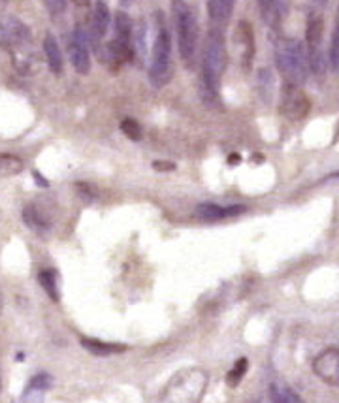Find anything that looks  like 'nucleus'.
Wrapping results in <instances>:
<instances>
[{
	"mask_svg": "<svg viewBox=\"0 0 339 403\" xmlns=\"http://www.w3.org/2000/svg\"><path fill=\"white\" fill-rule=\"evenodd\" d=\"M279 72L283 74L284 81L290 85H303L309 75V57L300 40H283L275 53Z\"/></svg>",
	"mask_w": 339,
	"mask_h": 403,
	"instance_id": "obj_1",
	"label": "nucleus"
},
{
	"mask_svg": "<svg viewBox=\"0 0 339 403\" xmlns=\"http://www.w3.org/2000/svg\"><path fill=\"white\" fill-rule=\"evenodd\" d=\"M224 38L221 31H213L205 38V47H203L202 59V75H203V87L211 96L219 94L221 89L222 70H224Z\"/></svg>",
	"mask_w": 339,
	"mask_h": 403,
	"instance_id": "obj_2",
	"label": "nucleus"
},
{
	"mask_svg": "<svg viewBox=\"0 0 339 403\" xmlns=\"http://www.w3.org/2000/svg\"><path fill=\"white\" fill-rule=\"evenodd\" d=\"M173 17L178 29V45L181 59L191 64L196 57L198 47V21L185 0H173Z\"/></svg>",
	"mask_w": 339,
	"mask_h": 403,
	"instance_id": "obj_3",
	"label": "nucleus"
},
{
	"mask_svg": "<svg viewBox=\"0 0 339 403\" xmlns=\"http://www.w3.org/2000/svg\"><path fill=\"white\" fill-rule=\"evenodd\" d=\"M149 80L154 87H164L168 81L172 80V38L164 25L159 27L154 38Z\"/></svg>",
	"mask_w": 339,
	"mask_h": 403,
	"instance_id": "obj_4",
	"label": "nucleus"
},
{
	"mask_svg": "<svg viewBox=\"0 0 339 403\" xmlns=\"http://www.w3.org/2000/svg\"><path fill=\"white\" fill-rule=\"evenodd\" d=\"M309 110H311V102L308 94L298 85L284 83L283 93H281V113L284 117L289 121H302L303 117H308Z\"/></svg>",
	"mask_w": 339,
	"mask_h": 403,
	"instance_id": "obj_5",
	"label": "nucleus"
},
{
	"mask_svg": "<svg viewBox=\"0 0 339 403\" xmlns=\"http://www.w3.org/2000/svg\"><path fill=\"white\" fill-rule=\"evenodd\" d=\"M313 372L319 379L332 386H339V351L326 349L313 360Z\"/></svg>",
	"mask_w": 339,
	"mask_h": 403,
	"instance_id": "obj_6",
	"label": "nucleus"
},
{
	"mask_svg": "<svg viewBox=\"0 0 339 403\" xmlns=\"http://www.w3.org/2000/svg\"><path fill=\"white\" fill-rule=\"evenodd\" d=\"M70 57H72V66L78 74L85 75L91 70V55H89V36L85 31L78 27L72 34L70 42Z\"/></svg>",
	"mask_w": 339,
	"mask_h": 403,
	"instance_id": "obj_7",
	"label": "nucleus"
},
{
	"mask_svg": "<svg viewBox=\"0 0 339 403\" xmlns=\"http://www.w3.org/2000/svg\"><path fill=\"white\" fill-rule=\"evenodd\" d=\"M245 205H226V207H222V205L217 204H200L194 213H196V217H200L202 221H221V219L241 215V213H245Z\"/></svg>",
	"mask_w": 339,
	"mask_h": 403,
	"instance_id": "obj_8",
	"label": "nucleus"
},
{
	"mask_svg": "<svg viewBox=\"0 0 339 403\" xmlns=\"http://www.w3.org/2000/svg\"><path fill=\"white\" fill-rule=\"evenodd\" d=\"M290 0H259L260 15L270 27H279L289 12Z\"/></svg>",
	"mask_w": 339,
	"mask_h": 403,
	"instance_id": "obj_9",
	"label": "nucleus"
},
{
	"mask_svg": "<svg viewBox=\"0 0 339 403\" xmlns=\"http://www.w3.org/2000/svg\"><path fill=\"white\" fill-rule=\"evenodd\" d=\"M322 38H324V17L319 12H311L305 25V40H308L311 55L321 51Z\"/></svg>",
	"mask_w": 339,
	"mask_h": 403,
	"instance_id": "obj_10",
	"label": "nucleus"
},
{
	"mask_svg": "<svg viewBox=\"0 0 339 403\" xmlns=\"http://www.w3.org/2000/svg\"><path fill=\"white\" fill-rule=\"evenodd\" d=\"M43 53H45V59H48L51 72L55 75H61L62 70H64V62H62L59 42H57V38L53 34H48V36L43 38Z\"/></svg>",
	"mask_w": 339,
	"mask_h": 403,
	"instance_id": "obj_11",
	"label": "nucleus"
},
{
	"mask_svg": "<svg viewBox=\"0 0 339 403\" xmlns=\"http://www.w3.org/2000/svg\"><path fill=\"white\" fill-rule=\"evenodd\" d=\"M236 0H208V15L213 23H226L234 12Z\"/></svg>",
	"mask_w": 339,
	"mask_h": 403,
	"instance_id": "obj_12",
	"label": "nucleus"
},
{
	"mask_svg": "<svg viewBox=\"0 0 339 403\" xmlns=\"http://www.w3.org/2000/svg\"><path fill=\"white\" fill-rule=\"evenodd\" d=\"M81 345H83L87 351H91L93 354H96V356H111V354H119L127 351L124 345L100 342V339H93V337H83V339H81Z\"/></svg>",
	"mask_w": 339,
	"mask_h": 403,
	"instance_id": "obj_13",
	"label": "nucleus"
},
{
	"mask_svg": "<svg viewBox=\"0 0 339 403\" xmlns=\"http://www.w3.org/2000/svg\"><path fill=\"white\" fill-rule=\"evenodd\" d=\"M23 219H25V224L29 228L36 230V232H45L50 228V219L45 217L43 213L36 204H29L23 210Z\"/></svg>",
	"mask_w": 339,
	"mask_h": 403,
	"instance_id": "obj_14",
	"label": "nucleus"
},
{
	"mask_svg": "<svg viewBox=\"0 0 339 403\" xmlns=\"http://www.w3.org/2000/svg\"><path fill=\"white\" fill-rule=\"evenodd\" d=\"M111 15H110V8L106 6L102 0H99L94 4L93 10V36L94 38H102L108 32V27H110Z\"/></svg>",
	"mask_w": 339,
	"mask_h": 403,
	"instance_id": "obj_15",
	"label": "nucleus"
},
{
	"mask_svg": "<svg viewBox=\"0 0 339 403\" xmlns=\"http://www.w3.org/2000/svg\"><path fill=\"white\" fill-rule=\"evenodd\" d=\"M108 57L110 61H113L115 64H121V62L132 61L134 57V47L130 45V42H123V40H111L108 44Z\"/></svg>",
	"mask_w": 339,
	"mask_h": 403,
	"instance_id": "obj_16",
	"label": "nucleus"
},
{
	"mask_svg": "<svg viewBox=\"0 0 339 403\" xmlns=\"http://www.w3.org/2000/svg\"><path fill=\"white\" fill-rule=\"evenodd\" d=\"M23 161L15 155H8V153H0V177H12L23 172Z\"/></svg>",
	"mask_w": 339,
	"mask_h": 403,
	"instance_id": "obj_17",
	"label": "nucleus"
},
{
	"mask_svg": "<svg viewBox=\"0 0 339 403\" xmlns=\"http://www.w3.org/2000/svg\"><path fill=\"white\" fill-rule=\"evenodd\" d=\"M238 38H240L241 42H243V47H245V53H243V61H245V64L251 59H253L254 55V34H253V29H251V25L247 23V21H241L240 27H238Z\"/></svg>",
	"mask_w": 339,
	"mask_h": 403,
	"instance_id": "obj_18",
	"label": "nucleus"
},
{
	"mask_svg": "<svg viewBox=\"0 0 339 403\" xmlns=\"http://www.w3.org/2000/svg\"><path fill=\"white\" fill-rule=\"evenodd\" d=\"M38 281L40 285L43 286V291L48 292L53 302H59L61 300V294H59V288H57V273L55 270H42L40 275H38Z\"/></svg>",
	"mask_w": 339,
	"mask_h": 403,
	"instance_id": "obj_19",
	"label": "nucleus"
},
{
	"mask_svg": "<svg viewBox=\"0 0 339 403\" xmlns=\"http://www.w3.org/2000/svg\"><path fill=\"white\" fill-rule=\"evenodd\" d=\"M115 38L123 40V42H130L132 40V21L124 12H117L115 15Z\"/></svg>",
	"mask_w": 339,
	"mask_h": 403,
	"instance_id": "obj_20",
	"label": "nucleus"
},
{
	"mask_svg": "<svg viewBox=\"0 0 339 403\" xmlns=\"http://www.w3.org/2000/svg\"><path fill=\"white\" fill-rule=\"evenodd\" d=\"M270 397L271 403H303L294 392L279 385L270 386Z\"/></svg>",
	"mask_w": 339,
	"mask_h": 403,
	"instance_id": "obj_21",
	"label": "nucleus"
},
{
	"mask_svg": "<svg viewBox=\"0 0 339 403\" xmlns=\"http://www.w3.org/2000/svg\"><path fill=\"white\" fill-rule=\"evenodd\" d=\"M330 66H332L333 72H339V21L336 29H333L332 42H330Z\"/></svg>",
	"mask_w": 339,
	"mask_h": 403,
	"instance_id": "obj_22",
	"label": "nucleus"
},
{
	"mask_svg": "<svg viewBox=\"0 0 339 403\" xmlns=\"http://www.w3.org/2000/svg\"><path fill=\"white\" fill-rule=\"evenodd\" d=\"M121 131H123L124 136L130 138V140H134V142L142 140V126H140L138 121H134V119H123Z\"/></svg>",
	"mask_w": 339,
	"mask_h": 403,
	"instance_id": "obj_23",
	"label": "nucleus"
},
{
	"mask_svg": "<svg viewBox=\"0 0 339 403\" xmlns=\"http://www.w3.org/2000/svg\"><path fill=\"white\" fill-rule=\"evenodd\" d=\"M247 358H240L238 362H236V366L232 367V372L229 373V377H226V381H229L230 386H238L240 385V381L243 379V375H245L247 372Z\"/></svg>",
	"mask_w": 339,
	"mask_h": 403,
	"instance_id": "obj_24",
	"label": "nucleus"
},
{
	"mask_svg": "<svg viewBox=\"0 0 339 403\" xmlns=\"http://www.w3.org/2000/svg\"><path fill=\"white\" fill-rule=\"evenodd\" d=\"M43 6L51 17H61L66 12V0H43Z\"/></svg>",
	"mask_w": 339,
	"mask_h": 403,
	"instance_id": "obj_25",
	"label": "nucleus"
},
{
	"mask_svg": "<svg viewBox=\"0 0 339 403\" xmlns=\"http://www.w3.org/2000/svg\"><path fill=\"white\" fill-rule=\"evenodd\" d=\"M50 385H51L50 375H48V373H40V375L31 379L29 390H45V388H50Z\"/></svg>",
	"mask_w": 339,
	"mask_h": 403,
	"instance_id": "obj_26",
	"label": "nucleus"
},
{
	"mask_svg": "<svg viewBox=\"0 0 339 403\" xmlns=\"http://www.w3.org/2000/svg\"><path fill=\"white\" fill-rule=\"evenodd\" d=\"M153 168L157 172H173V170H175V164L168 161H154Z\"/></svg>",
	"mask_w": 339,
	"mask_h": 403,
	"instance_id": "obj_27",
	"label": "nucleus"
},
{
	"mask_svg": "<svg viewBox=\"0 0 339 403\" xmlns=\"http://www.w3.org/2000/svg\"><path fill=\"white\" fill-rule=\"evenodd\" d=\"M240 162H241V156L240 155H236V153H234V155L229 156V164H230V166H236V164H240Z\"/></svg>",
	"mask_w": 339,
	"mask_h": 403,
	"instance_id": "obj_28",
	"label": "nucleus"
},
{
	"mask_svg": "<svg viewBox=\"0 0 339 403\" xmlns=\"http://www.w3.org/2000/svg\"><path fill=\"white\" fill-rule=\"evenodd\" d=\"M34 179H36V183H38V185H40V186H48V181L43 179L42 175L38 174V172H34Z\"/></svg>",
	"mask_w": 339,
	"mask_h": 403,
	"instance_id": "obj_29",
	"label": "nucleus"
},
{
	"mask_svg": "<svg viewBox=\"0 0 339 403\" xmlns=\"http://www.w3.org/2000/svg\"><path fill=\"white\" fill-rule=\"evenodd\" d=\"M74 4L75 6H89V0H74Z\"/></svg>",
	"mask_w": 339,
	"mask_h": 403,
	"instance_id": "obj_30",
	"label": "nucleus"
},
{
	"mask_svg": "<svg viewBox=\"0 0 339 403\" xmlns=\"http://www.w3.org/2000/svg\"><path fill=\"white\" fill-rule=\"evenodd\" d=\"M328 179H339V170H338V172H333V174L328 175L326 181H328Z\"/></svg>",
	"mask_w": 339,
	"mask_h": 403,
	"instance_id": "obj_31",
	"label": "nucleus"
},
{
	"mask_svg": "<svg viewBox=\"0 0 339 403\" xmlns=\"http://www.w3.org/2000/svg\"><path fill=\"white\" fill-rule=\"evenodd\" d=\"M124 2H129V0H124Z\"/></svg>",
	"mask_w": 339,
	"mask_h": 403,
	"instance_id": "obj_32",
	"label": "nucleus"
}]
</instances>
